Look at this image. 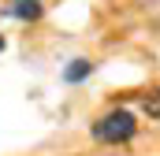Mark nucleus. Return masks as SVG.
Listing matches in <instances>:
<instances>
[{
    "instance_id": "obj_1",
    "label": "nucleus",
    "mask_w": 160,
    "mask_h": 156,
    "mask_svg": "<svg viewBox=\"0 0 160 156\" xmlns=\"http://www.w3.org/2000/svg\"><path fill=\"white\" fill-rule=\"evenodd\" d=\"M134 130H138V123H134L130 112H112V115H104L101 123H93V138H97V141H108V145L130 141Z\"/></svg>"
},
{
    "instance_id": "obj_2",
    "label": "nucleus",
    "mask_w": 160,
    "mask_h": 156,
    "mask_svg": "<svg viewBox=\"0 0 160 156\" xmlns=\"http://www.w3.org/2000/svg\"><path fill=\"white\" fill-rule=\"evenodd\" d=\"M8 15H11V19H38L41 4L38 0H11V4H8Z\"/></svg>"
},
{
    "instance_id": "obj_3",
    "label": "nucleus",
    "mask_w": 160,
    "mask_h": 156,
    "mask_svg": "<svg viewBox=\"0 0 160 156\" xmlns=\"http://www.w3.org/2000/svg\"><path fill=\"white\" fill-rule=\"evenodd\" d=\"M89 75H93V63L89 60H71V67L63 71L67 82H82V78H89Z\"/></svg>"
},
{
    "instance_id": "obj_4",
    "label": "nucleus",
    "mask_w": 160,
    "mask_h": 156,
    "mask_svg": "<svg viewBox=\"0 0 160 156\" xmlns=\"http://www.w3.org/2000/svg\"><path fill=\"white\" fill-rule=\"evenodd\" d=\"M142 108H145V115H149V119H160V89L145 97V104H142Z\"/></svg>"
},
{
    "instance_id": "obj_5",
    "label": "nucleus",
    "mask_w": 160,
    "mask_h": 156,
    "mask_svg": "<svg viewBox=\"0 0 160 156\" xmlns=\"http://www.w3.org/2000/svg\"><path fill=\"white\" fill-rule=\"evenodd\" d=\"M0 52H4V37H0Z\"/></svg>"
}]
</instances>
